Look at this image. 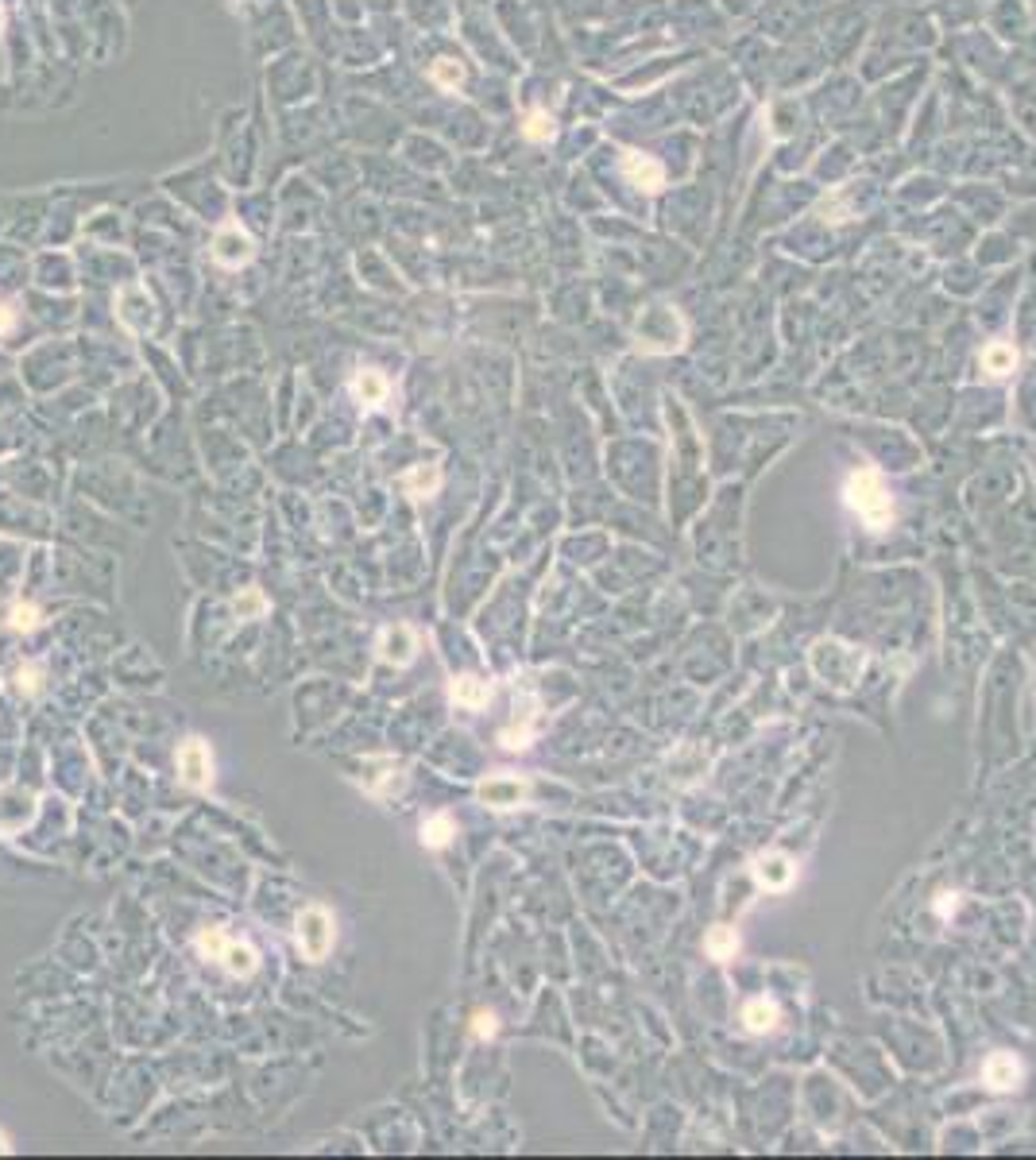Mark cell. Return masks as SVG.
Here are the masks:
<instances>
[{
  "label": "cell",
  "mask_w": 1036,
  "mask_h": 1160,
  "mask_svg": "<svg viewBox=\"0 0 1036 1160\" xmlns=\"http://www.w3.org/2000/svg\"><path fill=\"white\" fill-rule=\"evenodd\" d=\"M843 500L851 507L870 530H886L893 523V503H889V491L882 484V476L874 468H859L851 480L843 488Z\"/></svg>",
  "instance_id": "1"
},
{
  "label": "cell",
  "mask_w": 1036,
  "mask_h": 1160,
  "mask_svg": "<svg viewBox=\"0 0 1036 1160\" xmlns=\"http://www.w3.org/2000/svg\"><path fill=\"white\" fill-rule=\"evenodd\" d=\"M198 948H201V956L217 959V963L228 971V975H237V979L255 975V967H259L255 948H248V944H240V940H228L221 929H205V932L198 936Z\"/></svg>",
  "instance_id": "2"
},
{
  "label": "cell",
  "mask_w": 1036,
  "mask_h": 1160,
  "mask_svg": "<svg viewBox=\"0 0 1036 1160\" xmlns=\"http://www.w3.org/2000/svg\"><path fill=\"white\" fill-rule=\"evenodd\" d=\"M298 948L305 959H325L333 948V917L321 906H310L298 913Z\"/></svg>",
  "instance_id": "3"
},
{
  "label": "cell",
  "mask_w": 1036,
  "mask_h": 1160,
  "mask_svg": "<svg viewBox=\"0 0 1036 1160\" xmlns=\"http://www.w3.org/2000/svg\"><path fill=\"white\" fill-rule=\"evenodd\" d=\"M116 318H121V325L132 329V333H148L155 325V302H151L144 282H128V287L116 291Z\"/></svg>",
  "instance_id": "4"
},
{
  "label": "cell",
  "mask_w": 1036,
  "mask_h": 1160,
  "mask_svg": "<svg viewBox=\"0 0 1036 1160\" xmlns=\"http://www.w3.org/2000/svg\"><path fill=\"white\" fill-rule=\"evenodd\" d=\"M255 255V241L252 236L237 225V221H225L221 228H217V236H214V264H221V267H244L248 259Z\"/></svg>",
  "instance_id": "5"
},
{
  "label": "cell",
  "mask_w": 1036,
  "mask_h": 1160,
  "mask_svg": "<svg viewBox=\"0 0 1036 1160\" xmlns=\"http://www.w3.org/2000/svg\"><path fill=\"white\" fill-rule=\"evenodd\" d=\"M178 774H182V781H186L190 789H205V786H209V777H214V759H209V750H205L201 739H186V743H182V750H178Z\"/></svg>",
  "instance_id": "6"
},
{
  "label": "cell",
  "mask_w": 1036,
  "mask_h": 1160,
  "mask_svg": "<svg viewBox=\"0 0 1036 1160\" xmlns=\"http://www.w3.org/2000/svg\"><path fill=\"white\" fill-rule=\"evenodd\" d=\"M32 816H35V793L0 789V836H16Z\"/></svg>",
  "instance_id": "7"
},
{
  "label": "cell",
  "mask_w": 1036,
  "mask_h": 1160,
  "mask_svg": "<svg viewBox=\"0 0 1036 1160\" xmlns=\"http://www.w3.org/2000/svg\"><path fill=\"white\" fill-rule=\"evenodd\" d=\"M623 178L630 182V186H639V190H646V194H657L666 186V167L657 159H650V155H639V151H627L623 155Z\"/></svg>",
  "instance_id": "8"
},
{
  "label": "cell",
  "mask_w": 1036,
  "mask_h": 1160,
  "mask_svg": "<svg viewBox=\"0 0 1036 1160\" xmlns=\"http://www.w3.org/2000/svg\"><path fill=\"white\" fill-rule=\"evenodd\" d=\"M982 1083L991 1087V1091H1014V1087L1021 1083V1063L1009 1052H994L991 1060L982 1063Z\"/></svg>",
  "instance_id": "9"
},
{
  "label": "cell",
  "mask_w": 1036,
  "mask_h": 1160,
  "mask_svg": "<svg viewBox=\"0 0 1036 1160\" xmlns=\"http://www.w3.org/2000/svg\"><path fill=\"white\" fill-rule=\"evenodd\" d=\"M523 797H526V786L518 777H487L480 786V801L491 804V809H514Z\"/></svg>",
  "instance_id": "10"
},
{
  "label": "cell",
  "mask_w": 1036,
  "mask_h": 1160,
  "mask_svg": "<svg viewBox=\"0 0 1036 1160\" xmlns=\"http://www.w3.org/2000/svg\"><path fill=\"white\" fill-rule=\"evenodd\" d=\"M387 391H391V384H387V375L383 371H375V368H364V371H356V380H352V395H356L364 407H383L387 402Z\"/></svg>",
  "instance_id": "11"
},
{
  "label": "cell",
  "mask_w": 1036,
  "mask_h": 1160,
  "mask_svg": "<svg viewBox=\"0 0 1036 1160\" xmlns=\"http://www.w3.org/2000/svg\"><path fill=\"white\" fill-rule=\"evenodd\" d=\"M414 650H418V638H414L407 627H391V631H383V638H380V658H383V661H395V666H407V661L414 658Z\"/></svg>",
  "instance_id": "12"
},
{
  "label": "cell",
  "mask_w": 1036,
  "mask_h": 1160,
  "mask_svg": "<svg viewBox=\"0 0 1036 1160\" xmlns=\"http://www.w3.org/2000/svg\"><path fill=\"white\" fill-rule=\"evenodd\" d=\"M398 488L407 495H414V500H421V495H434L441 488V472H437V464H414L398 476Z\"/></svg>",
  "instance_id": "13"
},
{
  "label": "cell",
  "mask_w": 1036,
  "mask_h": 1160,
  "mask_svg": "<svg viewBox=\"0 0 1036 1160\" xmlns=\"http://www.w3.org/2000/svg\"><path fill=\"white\" fill-rule=\"evenodd\" d=\"M755 874H758V882H762L766 890H785V886L793 882L796 867H793L785 855H766V859H758Z\"/></svg>",
  "instance_id": "14"
},
{
  "label": "cell",
  "mask_w": 1036,
  "mask_h": 1160,
  "mask_svg": "<svg viewBox=\"0 0 1036 1160\" xmlns=\"http://www.w3.org/2000/svg\"><path fill=\"white\" fill-rule=\"evenodd\" d=\"M982 368L991 371V375H1009V371L1017 368V348L1005 345V341L986 345V348H982Z\"/></svg>",
  "instance_id": "15"
},
{
  "label": "cell",
  "mask_w": 1036,
  "mask_h": 1160,
  "mask_svg": "<svg viewBox=\"0 0 1036 1160\" xmlns=\"http://www.w3.org/2000/svg\"><path fill=\"white\" fill-rule=\"evenodd\" d=\"M453 700H457L460 708H484V704L491 700V684L480 681V677H460V681L453 684Z\"/></svg>",
  "instance_id": "16"
},
{
  "label": "cell",
  "mask_w": 1036,
  "mask_h": 1160,
  "mask_svg": "<svg viewBox=\"0 0 1036 1160\" xmlns=\"http://www.w3.org/2000/svg\"><path fill=\"white\" fill-rule=\"evenodd\" d=\"M743 1025H746L750 1033H770V1029L777 1025V1006L766 1002V998L746 1002V1006H743Z\"/></svg>",
  "instance_id": "17"
},
{
  "label": "cell",
  "mask_w": 1036,
  "mask_h": 1160,
  "mask_svg": "<svg viewBox=\"0 0 1036 1160\" xmlns=\"http://www.w3.org/2000/svg\"><path fill=\"white\" fill-rule=\"evenodd\" d=\"M704 952H708L716 963H723V959H732L735 952H739V936H735V929H727V925H716L712 932H708V940H704Z\"/></svg>",
  "instance_id": "18"
},
{
  "label": "cell",
  "mask_w": 1036,
  "mask_h": 1160,
  "mask_svg": "<svg viewBox=\"0 0 1036 1160\" xmlns=\"http://www.w3.org/2000/svg\"><path fill=\"white\" fill-rule=\"evenodd\" d=\"M453 836H457L453 816H445V813H437V816H430L426 824H421V843H426V847H445Z\"/></svg>",
  "instance_id": "19"
},
{
  "label": "cell",
  "mask_w": 1036,
  "mask_h": 1160,
  "mask_svg": "<svg viewBox=\"0 0 1036 1160\" xmlns=\"http://www.w3.org/2000/svg\"><path fill=\"white\" fill-rule=\"evenodd\" d=\"M430 82L441 85V89H460L464 85V66L457 59H437L430 66Z\"/></svg>",
  "instance_id": "20"
},
{
  "label": "cell",
  "mask_w": 1036,
  "mask_h": 1160,
  "mask_svg": "<svg viewBox=\"0 0 1036 1160\" xmlns=\"http://www.w3.org/2000/svg\"><path fill=\"white\" fill-rule=\"evenodd\" d=\"M232 611L240 615V619H259V615L267 611V600H264V592L259 588H244L237 600H232Z\"/></svg>",
  "instance_id": "21"
},
{
  "label": "cell",
  "mask_w": 1036,
  "mask_h": 1160,
  "mask_svg": "<svg viewBox=\"0 0 1036 1160\" xmlns=\"http://www.w3.org/2000/svg\"><path fill=\"white\" fill-rule=\"evenodd\" d=\"M523 132H526V139H534V144H546V139L553 136V116L550 112H530Z\"/></svg>",
  "instance_id": "22"
},
{
  "label": "cell",
  "mask_w": 1036,
  "mask_h": 1160,
  "mask_svg": "<svg viewBox=\"0 0 1036 1160\" xmlns=\"http://www.w3.org/2000/svg\"><path fill=\"white\" fill-rule=\"evenodd\" d=\"M16 631H32L35 623H39V611L32 607V604H23V607H12V619H8Z\"/></svg>",
  "instance_id": "23"
},
{
  "label": "cell",
  "mask_w": 1036,
  "mask_h": 1160,
  "mask_svg": "<svg viewBox=\"0 0 1036 1160\" xmlns=\"http://www.w3.org/2000/svg\"><path fill=\"white\" fill-rule=\"evenodd\" d=\"M473 1029H476V1036H491V1033H496V1017H491V1013H476V1025H473Z\"/></svg>",
  "instance_id": "24"
},
{
  "label": "cell",
  "mask_w": 1036,
  "mask_h": 1160,
  "mask_svg": "<svg viewBox=\"0 0 1036 1160\" xmlns=\"http://www.w3.org/2000/svg\"><path fill=\"white\" fill-rule=\"evenodd\" d=\"M16 325V310L8 302H0V333H8V329Z\"/></svg>",
  "instance_id": "25"
},
{
  "label": "cell",
  "mask_w": 1036,
  "mask_h": 1160,
  "mask_svg": "<svg viewBox=\"0 0 1036 1160\" xmlns=\"http://www.w3.org/2000/svg\"><path fill=\"white\" fill-rule=\"evenodd\" d=\"M939 897H944V902H939L936 909L944 913V917H948V913H955V906H959V902H955V893H939Z\"/></svg>",
  "instance_id": "26"
},
{
  "label": "cell",
  "mask_w": 1036,
  "mask_h": 1160,
  "mask_svg": "<svg viewBox=\"0 0 1036 1160\" xmlns=\"http://www.w3.org/2000/svg\"><path fill=\"white\" fill-rule=\"evenodd\" d=\"M0 28H5V8H0Z\"/></svg>",
  "instance_id": "27"
}]
</instances>
